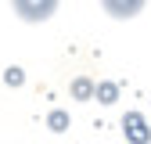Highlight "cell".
<instances>
[{"label":"cell","mask_w":151,"mask_h":144,"mask_svg":"<svg viewBox=\"0 0 151 144\" xmlns=\"http://www.w3.org/2000/svg\"><path fill=\"white\" fill-rule=\"evenodd\" d=\"M76 97H90V83H86V79L76 83Z\"/></svg>","instance_id":"cell-6"},{"label":"cell","mask_w":151,"mask_h":144,"mask_svg":"<svg viewBox=\"0 0 151 144\" xmlns=\"http://www.w3.org/2000/svg\"><path fill=\"white\" fill-rule=\"evenodd\" d=\"M50 126H54V130H65V126H68V119H65L61 112H54V115H50Z\"/></svg>","instance_id":"cell-5"},{"label":"cell","mask_w":151,"mask_h":144,"mask_svg":"<svg viewBox=\"0 0 151 144\" xmlns=\"http://www.w3.org/2000/svg\"><path fill=\"white\" fill-rule=\"evenodd\" d=\"M14 11L25 18V22H43L58 11V0H11Z\"/></svg>","instance_id":"cell-1"},{"label":"cell","mask_w":151,"mask_h":144,"mask_svg":"<svg viewBox=\"0 0 151 144\" xmlns=\"http://www.w3.org/2000/svg\"><path fill=\"white\" fill-rule=\"evenodd\" d=\"M140 7H144V0H104V11L115 18H133Z\"/></svg>","instance_id":"cell-3"},{"label":"cell","mask_w":151,"mask_h":144,"mask_svg":"<svg viewBox=\"0 0 151 144\" xmlns=\"http://www.w3.org/2000/svg\"><path fill=\"white\" fill-rule=\"evenodd\" d=\"M126 137H129V144H147L151 140V130H147L144 115H137V112L126 115Z\"/></svg>","instance_id":"cell-2"},{"label":"cell","mask_w":151,"mask_h":144,"mask_svg":"<svg viewBox=\"0 0 151 144\" xmlns=\"http://www.w3.org/2000/svg\"><path fill=\"white\" fill-rule=\"evenodd\" d=\"M115 83H101V101H115Z\"/></svg>","instance_id":"cell-4"}]
</instances>
